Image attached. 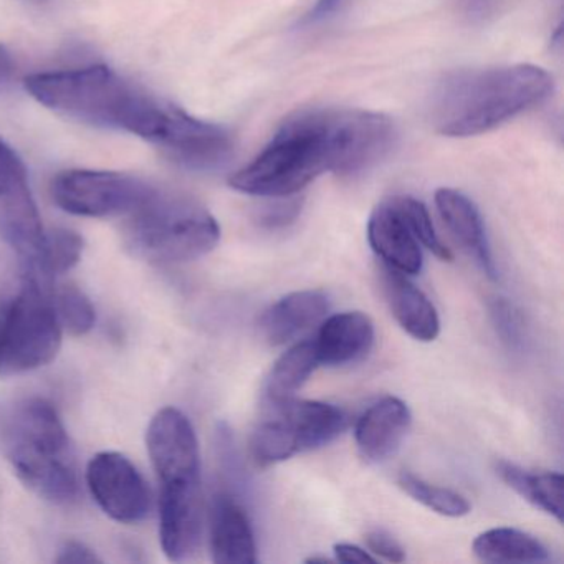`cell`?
Masks as SVG:
<instances>
[{"label": "cell", "instance_id": "23", "mask_svg": "<svg viewBox=\"0 0 564 564\" xmlns=\"http://www.w3.org/2000/svg\"><path fill=\"white\" fill-rule=\"evenodd\" d=\"M318 365L315 341L296 343L289 351L283 352L267 378L265 395L270 404L293 399Z\"/></svg>", "mask_w": 564, "mask_h": 564}, {"label": "cell", "instance_id": "16", "mask_svg": "<svg viewBox=\"0 0 564 564\" xmlns=\"http://www.w3.org/2000/svg\"><path fill=\"white\" fill-rule=\"evenodd\" d=\"M45 236L47 232L28 183L0 196V237L21 257L25 270L37 263Z\"/></svg>", "mask_w": 564, "mask_h": 564}, {"label": "cell", "instance_id": "6", "mask_svg": "<svg viewBox=\"0 0 564 564\" xmlns=\"http://www.w3.org/2000/svg\"><path fill=\"white\" fill-rule=\"evenodd\" d=\"M51 285L25 273L21 292L0 319V378H11L51 365L62 348Z\"/></svg>", "mask_w": 564, "mask_h": 564}, {"label": "cell", "instance_id": "10", "mask_svg": "<svg viewBox=\"0 0 564 564\" xmlns=\"http://www.w3.org/2000/svg\"><path fill=\"white\" fill-rule=\"evenodd\" d=\"M147 445L161 487L200 484L196 431L180 409L164 408L154 415Z\"/></svg>", "mask_w": 564, "mask_h": 564}, {"label": "cell", "instance_id": "1", "mask_svg": "<svg viewBox=\"0 0 564 564\" xmlns=\"http://www.w3.org/2000/svg\"><path fill=\"white\" fill-rule=\"evenodd\" d=\"M394 127L384 115L308 110L289 118L259 156L230 177L250 196L292 197L325 173L356 174L388 154Z\"/></svg>", "mask_w": 564, "mask_h": 564}, {"label": "cell", "instance_id": "30", "mask_svg": "<svg viewBox=\"0 0 564 564\" xmlns=\"http://www.w3.org/2000/svg\"><path fill=\"white\" fill-rule=\"evenodd\" d=\"M365 540L369 553L376 554V556L382 557L389 563H402L405 560L404 547L389 531L376 528V530L366 533Z\"/></svg>", "mask_w": 564, "mask_h": 564}, {"label": "cell", "instance_id": "34", "mask_svg": "<svg viewBox=\"0 0 564 564\" xmlns=\"http://www.w3.org/2000/svg\"><path fill=\"white\" fill-rule=\"evenodd\" d=\"M335 556L339 563H375L376 557L371 556L368 551L356 544L339 543L335 544Z\"/></svg>", "mask_w": 564, "mask_h": 564}, {"label": "cell", "instance_id": "36", "mask_svg": "<svg viewBox=\"0 0 564 564\" xmlns=\"http://www.w3.org/2000/svg\"><path fill=\"white\" fill-rule=\"evenodd\" d=\"M14 72V62H12L11 54L0 45V87L8 84L9 78L12 77Z\"/></svg>", "mask_w": 564, "mask_h": 564}, {"label": "cell", "instance_id": "27", "mask_svg": "<svg viewBox=\"0 0 564 564\" xmlns=\"http://www.w3.org/2000/svg\"><path fill=\"white\" fill-rule=\"evenodd\" d=\"M399 200H401L402 210H404L409 226H411L412 232H414L419 243L425 247V249L431 250L437 259L444 260V262H451V250L444 246L441 237L435 232V227L434 224H432L427 207L419 203L414 197L399 196Z\"/></svg>", "mask_w": 564, "mask_h": 564}, {"label": "cell", "instance_id": "5", "mask_svg": "<svg viewBox=\"0 0 564 564\" xmlns=\"http://www.w3.org/2000/svg\"><path fill=\"white\" fill-rule=\"evenodd\" d=\"M219 239V224L203 204L158 189L128 214L124 226V243L133 256L161 265L200 259Z\"/></svg>", "mask_w": 564, "mask_h": 564}, {"label": "cell", "instance_id": "13", "mask_svg": "<svg viewBox=\"0 0 564 564\" xmlns=\"http://www.w3.org/2000/svg\"><path fill=\"white\" fill-rule=\"evenodd\" d=\"M368 240L376 256L389 269L404 275H417L422 270V249L415 239L398 197L384 200L372 210L368 223Z\"/></svg>", "mask_w": 564, "mask_h": 564}, {"label": "cell", "instance_id": "31", "mask_svg": "<svg viewBox=\"0 0 564 564\" xmlns=\"http://www.w3.org/2000/svg\"><path fill=\"white\" fill-rule=\"evenodd\" d=\"M276 200L279 203L265 207L259 217L260 224L269 229L289 226L299 217L300 209H302L300 200L289 199V197H276Z\"/></svg>", "mask_w": 564, "mask_h": 564}, {"label": "cell", "instance_id": "35", "mask_svg": "<svg viewBox=\"0 0 564 564\" xmlns=\"http://www.w3.org/2000/svg\"><path fill=\"white\" fill-rule=\"evenodd\" d=\"M497 0H460L462 8L471 18H481L490 11Z\"/></svg>", "mask_w": 564, "mask_h": 564}, {"label": "cell", "instance_id": "2", "mask_svg": "<svg viewBox=\"0 0 564 564\" xmlns=\"http://www.w3.org/2000/svg\"><path fill=\"white\" fill-rule=\"evenodd\" d=\"M25 87L39 104L64 117L128 131L151 143L160 138L171 108L141 94L104 65L32 75Z\"/></svg>", "mask_w": 564, "mask_h": 564}, {"label": "cell", "instance_id": "4", "mask_svg": "<svg viewBox=\"0 0 564 564\" xmlns=\"http://www.w3.org/2000/svg\"><path fill=\"white\" fill-rule=\"evenodd\" d=\"M6 454L37 497L55 505L80 498L77 455L57 409L45 399L19 404L6 427Z\"/></svg>", "mask_w": 564, "mask_h": 564}, {"label": "cell", "instance_id": "12", "mask_svg": "<svg viewBox=\"0 0 564 564\" xmlns=\"http://www.w3.org/2000/svg\"><path fill=\"white\" fill-rule=\"evenodd\" d=\"M203 487H161L160 540L167 560H193L203 543Z\"/></svg>", "mask_w": 564, "mask_h": 564}, {"label": "cell", "instance_id": "21", "mask_svg": "<svg viewBox=\"0 0 564 564\" xmlns=\"http://www.w3.org/2000/svg\"><path fill=\"white\" fill-rule=\"evenodd\" d=\"M471 550L487 563H543L550 557L536 536L514 528H494L478 534Z\"/></svg>", "mask_w": 564, "mask_h": 564}, {"label": "cell", "instance_id": "3", "mask_svg": "<svg viewBox=\"0 0 564 564\" xmlns=\"http://www.w3.org/2000/svg\"><path fill=\"white\" fill-rule=\"evenodd\" d=\"M551 90L553 78L534 65L457 72L438 85L432 118L445 137H477L540 105Z\"/></svg>", "mask_w": 564, "mask_h": 564}, {"label": "cell", "instance_id": "26", "mask_svg": "<svg viewBox=\"0 0 564 564\" xmlns=\"http://www.w3.org/2000/svg\"><path fill=\"white\" fill-rule=\"evenodd\" d=\"M55 312L62 328L70 335L84 336L94 329L97 323V313L90 299L74 285H65L52 295Z\"/></svg>", "mask_w": 564, "mask_h": 564}, {"label": "cell", "instance_id": "8", "mask_svg": "<svg viewBox=\"0 0 564 564\" xmlns=\"http://www.w3.org/2000/svg\"><path fill=\"white\" fill-rule=\"evenodd\" d=\"M138 177L107 171H65L52 183V197L65 213L82 217L128 216L153 196Z\"/></svg>", "mask_w": 564, "mask_h": 564}, {"label": "cell", "instance_id": "32", "mask_svg": "<svg viewBox=\"0 0 564 564\" xmlns=\"http://www.w3.org/2000/svg\"><path fill=\"white\" fill-rule=\"evenodd\" d=\"M55 561L61 564H94L101 563L104 560L87 544L80 541H67Z\"/></svg>", "mask_w": 564, "mask_h": 564}, {"label": "cell", "instance_id": "18", "mask_svg": "<svg viewBox=\"0 0 564 564\" xmlns=\"http://www.w3.org/2000/svg\"><path fill=\"white\" fill-rule=\"evenodd\" d=\"M435 206L448 232L460 243L462 249L480 265L488 279H497V267L477 206L465 194L445 187L435 193Z\"/></svg>", "mask_w": 564, "mask_h": 564}, {"label": "cell", "instance_id": "37", "mask_svg": "<svg viewBox=\"0 0 564 564\" xmlns=\"http://www.w3.org/2000/svg\"><path fill=\"white\" fill-rule=\"evenodd\" d=\"M328 557H310L306 563H328Z\"/></svg>", "mask_w": 564, "mask_h": 564}, {"label": "cell", "instance_id": "28", "mask_svg": "<svg viewBox=\"0 0 564 564\" xmlns=\"http://www.w3.org/2000/svg\"><path fill=\"white\" fill-rule=\"evenodd\" d=\"M491 318L501 341L507 343L510 348H520L523 345L524 323L513 305L505 300H497L491 305Z\"/></svg>", "mask_w": 564, "mask_h": 564}, {"label": "cell", "instance_id": "29", "mask_svg": "<svg viewBox=\"0 0 564 564\" xmlns=\"http://www.w3.org/2000/svg\"><path fill=\"white\" fill-rule=\"evenodd\" d=\"M24 183H28L24 163L8 143L0 140V196L11 193Z\"/></svg>", "mask_w": 564, "mask_h": 564}, {"label": "cell", "instance_id": "15", "mask_svg": "<svg viewBox=\"0 0 564 564\" xmlns=\"http://www.w3.org/2000/svg\"><path fill=\"white\" fill-rule=\"evenodd\" d=\"M408 404L398 398H384L372 404L356 424V445L365 460L381 464L395 454L411 427Z\"/></svg>", "mask_w": 564, "mask_h": 564}, {"label": "cell", "instance_id": "20", "mask_svg": "<svg viewBox=\"0 0 564 564\" xmlns=\"http://www.w3.org/2000/svg\"><path fill=\"white\" fill-rule=\"evenodd\" d=\"M328 295L318 290H303L273 303L260 319V332L269 345L282 346L318 325L328 316Z\"/></svg>", "mask_w": 564, "mask_h": 564}, {"label": "cell", "instance_id": "24", "mask_svg": "<svg viewBox=\"0 0 564 564\" xmlns=\"http://www.w3.org/2000/svg\"><path fill=\"white\" fill-rule=\"evenodd\" d=\"M84 246V239L74 230H51L45 236L44 249L37 263L25 270V273L41 280L45 285H51L55 276L64 275L80 262Z\"/></svg>", "mask_w": 564, "mask_h": 564}, {"label": "cell", "instance_id": "17", "mask_svg": "<svg viewBox=\"0 0 564 564\" xmlns=\"http://www.w3.org/2000/svg\"><path fill=\"white\" fill-rule=\"evenodd\" d=\"M381 285L386 302L399 326L417 341H434L441 333V319L425 293L408 275L388 265L381 269Z\"/></svg>", "mask_w": 564, "mask_h": 564}, {"label": "cell", "instance_id": "22", "mask_svg": "<svg viewBox=\"0 0 564 564\" xmlns=\"http://www.w3.org/2000/svg\"><path fill=\"white\" fill-rule=\"evenodd\" d=\"M497 474L508 487L534 507L563 521V475L554 471L534 474L507 460L497 462Z\"/></svg>", "mask_w": 564, "mask_h": 564}, {"label": "cell", "instance_id": "33", "mask_svg": "<svg viewBox=\"0 0 564 564\" xmlns=\"http://www.w3.org/2000/svg\"><path fill=\"white\" fill-rule=\"evenodd\" d=\"M343 2L345 0H316L315 6L303 15L300 24L303 28H312V25L328 21L329 18H333L341 9Z\"/></svg>", "mask_w": 564, "mask_h": 564}, {"label": "cell", "instance_id": "11", "mask_svg": "<svg viewBox=\"0 0 564 564\" xmlns=\"http://www.w3.org/2000/svg\"><path fill=\"white\" fill-rule=\"evenodd\" d=\"M154 144L174 163L193 171L219 170L234 153L232 137L223 127L196 120L174 107Z\"/></svg>", "mask_w": 564, "mask_h": 564}, {"label": "cell", "instance_id": "19", "mask_svg": "<svg viewBox=\"0 0 564 564\" xmlns=\"http://www.w3.org/2000/svg\"><path fill=\"white\" fill-rule=\"evenodd\" d=\"M371 318L361 312H345L322 323L315 339L319 365L346 366L368 356L375 345Z\"/></svg>", "mask_w": 564, "mask_h": 564}, {"label": "cell", "instance_id": "25", "mask_svg": "<svg viewBox=\"0 0 564 564\" xmlns=\"http://www.w3.org/2000/svg\"><path fill=\"white\" fill-rule=\"evenodd\" d=\"M398 484L412 500L419 501L442 517L460 518L470 513V503L467 498L451 488L429 484L409 471H402L399 475Z\"/></svg>", "mask_w": 564, "mask_h": 564}, {"label": "cell", "instance_id": "14", "mask_svg": "<svg viewBox=\"0 0 564 564\" xmlns=\"http://www.w3.org/2000/svg\"><path fill=\"white\" fill-rule=\"evenodd\" d=\"M210 553L214 563L256 564L252 523L242 505L229 494H217L209 514Z\"/></svg>", "mask_w": 564, "mask_h": 564}, {"label": "cell", "instance_id": "9", "mask_svg": "<svg viewBox=\"0 0 564 564\" xmlns=\"http://www.w3.org/2000/svg\"><path fill=\"white\" fill-rule=\"evenodd\" d=\"M87 485L98 507L118 523H140L150 514V487L133 462L120 452L95 455L88 464Z\"/></svg>", "mask_w": 564, "mask_h": 564}, {"label": "cell", "instance_id": "7", "mask_svg": "<svg viewBox=\"0 0 564 564\" xmlns=\"http://www.w3.org/2000/svg\"><path fill=\"white\" fill-rule=\"evenodd\" d=\"M270 405L272 414L257 425L252 435L253 460L259 467L325 447L348 425L345 411L326 402L289 399Z\"/></svg>", "mask_w": 564, "mask_h": 564}]
</instances>
